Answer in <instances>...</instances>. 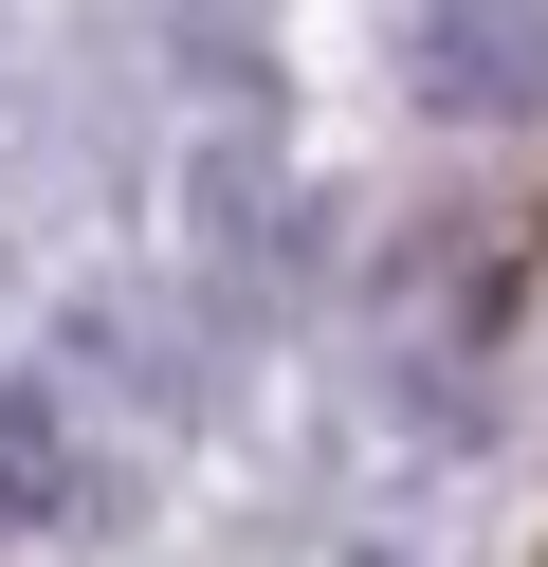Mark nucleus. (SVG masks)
Wrapping results in <instances>:
<instances>
[{
  "label": "nucleus",
  "instance_id": "1",
  "mask_svg": "<svg viewBox=\"0 0 548 567\" xmlns=\"http://www.w3.org/2000/svg\"><path fill=\"white\" fill-rule=\"evenodd\" d=\"M421 92H457V111H530L548 92V0H421Z\"/></svg>",
  "mask_w": 548,
  "mask_h": 567
}]
</instances>
